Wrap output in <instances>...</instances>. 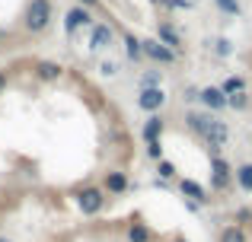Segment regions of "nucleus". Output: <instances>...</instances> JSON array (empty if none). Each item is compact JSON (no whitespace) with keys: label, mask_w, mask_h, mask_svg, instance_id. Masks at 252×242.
I'll list each match as a JSON object with an SVG mask.
<instances>
[{"label":"nucleus","mask_w":252,"mask_h":242,"mask_svg":"<svg viewBox=\"0 0 252 242\" xmlns=\"http://www.w3.org/2000/svg\"><path fill=\"white\" fill-rule=\"evenodd\" d=\"M185 124H189L191 131H195L198 137H201L208 147H223V143L230 140V131H227V124L223 121H217L214 115H208V112H189L185 115Z\"/></svg>","instance_id":"obj_1"},{"label":"nucleus","mask_w":252,"mask_h":242,"mask_svg":"<svg viewBox=\"0 0 252 242\" xmlns=\"http://www.w3.org/2000/svg\"><path fill=\"white\" fill-rule=\"evenodd\" d=\"M51 23V0H32L29 6H26V16H23V26L26 32H45Z\"/></svg>","instance_id":"obj_2"},{"label":"nucleus","mask_w":252,"mask_h":242,"mask_svg":"<svg viewBox=\"0 0 252 242\" xmlns=\"http://www.w3.org/2000/svg\"><path fill=\"white\" fill-rule=\"evenodd\" d=\"M74 201H77V207H80V214L83 217H96V214H102V207H105V191L99 185H86L80 188V191L74 194Z\"/></svg>","instance_id":"obj_3"},{"label":"nucleus","mask_w":252,"mask_h":242,"mask_svg":"<svg viewBox=\"0 0 252 242\" xmlns=\"http://www.w3.org/2000/svg\"><path fill=\"white\" fill-rule=\"evenodd\" d=\"M230 179H233V166H230L223 156H214V160H211V185H214L217 191H223V188L230 185Z\"/></svg>","instance_id":"obj_4"},{"label":"nucleus","mask_w":252,"mask_h":242,"mask_svg":"<svg viewBox=\"0 0 252 242\" xmlns=\"http://www.w3.org/2000/svg\"><path fill=\"white\" fill-rule=\"evenodd\" d=\"M128 185H131V179H128V172H122V169H112V172H105V179H102V191L112 194V198H122V194L128 191Z\"/></svg>","instance_id":"obj_5"},{"label":"nucleus","mask_w":252,"mask_h":242,"mask_svg":"<svg viewBox=\"0 0 252 242\" xmlns=\"http://www.w3.org/2000/svg\"><path fill=\"white\" fill-rule=\"evenodd\" d=\"M141 54H147L150 61H160V64H172V61H176V51H169L166 45H160L157 38H144V42H141Z\"/></svg>","instance_id":"obj_6"},{"label":"nucleus","mask_w":252,"mask_h":242,"mask_svg":"<svg viewBox=\"0 0 252 242\" xmlns=\"http://www.w3.org/2000/svg\"><path fill=\"white\" fill-rule=\"evenodd\" d=\"M163 102H166V93H163L160 86L141 89V96H137V106H141L144 112H157V108H163Z\"/></svg>","instance_id":"obj_7"},{"label":"nucleus","mask_w":252,"mask_h":242,"mask_svg":"<svg viewBox=\"0 0 252 242\" xmlns=\"http://www.w3.org/2000/svg\"><path fill=\"white\" fill-rule=\"evenodd\" d=\"M198 99H201L204 106L211 108V112H223V108H227V96H223V89H220V86H208V89H201V93H198Z\"/></svg>","instance_id":"obj_8"},{"label":"nucleus","mask_w":252,"mask_h":242,"mask_svg":"<svg viewBox=\"0 0 252 242\" xmlns=\"http://www.w3.org/2000/svg\"><path fill=\"white\" fill-rule=\"evenodd\" d=\"M179 191H182L189 201H195V204H208V201H211L208 198V188L198 185L195 179H182V182H179Z\"/></svg>","instance_id":"obj_9"},{"label":"nucleus","mask_w":252,"mask_h":242,"mask_svg":"<svg viewBox=\"0 0 252 242\" xmlns=\"http://www.w3.org/2000/svg\"><path fill=\"white\" fill-rule=\"evenodd\" d=\"M90 23H93V16H90L86 6H74V10H67V16H64L67 32H77V29H83V26H90Z\"/></svg>","instance_id":"obj_10"},{"label":"nucleus","mask_w":252,"mask_h":242,"mask_svg":"<svg viewBox=\"0 0 252 242\" xmlns=\"http://www.w3.org/2000/svg\"><path fill=\"white\" fill-rule=\"evenodd\" d=\"M90 45L93 48H109L112 45V29L105 23H96L93 26V35H90Z\"/></svg>","instance_id":"obj_11"},{"label":"nucleus","mask_w":252,"mask_h":242,"mask_svg":"<svg viewBox=\"0 0 252 242\" xmlns=\"http://www.w3.org/2000/svg\"><path fill=\"white\" fill-rule=\"evenodd\" d=\"M128 242H154V230L147 223H141V220H134L128 226Z\"/></svg>","instance_id":"obj_12"},{"label":"nucleus","mask_w":252,"mask_h":242,"mask_svg":"<svg viewBox=\"0 0 252 242\" xmlns=\"http://www.w3.org/2000/svg\"><path fill=\"white\" fill-rule=\"evenodd\" d=\"M233 179L243 191H252V162H243V166L233 169Z\"/></svg>","instance_id":"obj_13"},{"label":"nucleus","mask_w":252,"mask_h":242,"mask_svg":"<svg viewBox=\"0 0 252 242\" xmlns=\"http://www.w3.org/2000/svg\"><path fill=\"white\" fill-rule=\"evenodd\" d=\"M217 242H249V239H246V230H243V226L230 223V226H223V230H220Z\"/></svg>","instance_id":"obj_14"},{"label":"nucleus","mask_w":252,"mask_h":242,"mask_svg":"<svg viewBox=\"0 0 252 242\" xmlns=\"http://www.w3.org/2000/svg\"><path fill=\"white\" fill-rule=\"evenodd\" d=\"M160 45H166L169 51H176V45H179V32L169 23H160Z\"/></svg>","instance_id":"obj_15"},{"label":"nucleus","mask_w":252,"mask_h":242,"mask_svg":"<svg viewBox=\"0 0 252 242\" xmlns=\"http://www.w3.org/2000/svg\"><path fill=\"white\" fill-rule=\"evenodd\" d=\"M160 134H163V118H150L147 124H144V140L147 143H154V140H160Z\"/></svg>","instance_id":"obj_16"},{"label":"nucleus","mask_w":252,"mask_h":242,"mask_svg":"<svg viewBox=\"0 0 252 242\" xmlns=\"http://www.w3.org/2000/svg\"><path fill=\"white\" fill-rule=\"evenodd\" d=\"M38 77H42V80H58V77H61V67H58L55 61H42L38 64Z\"/></svg>","instance_id":"obj_17"},{"label":"nucleus","mask_w":252,"mask_h":242,"mask_svg":"<svg viewBox=\"0 0 252 242\" xmlns=\"http://www.w3.org/2000/svg\"><path fill=\"white\" fill-rule=\"evenodd\" d=\"M246 106H249V93H246V89H243V93L227 96V108H236V112H243Z\"/></svg>","instance_id":"obj_18"},{"label":"nucleus","mask_w":252,"mask_h":242,"mask_svg":"<svg viewBox=\"0 0 252 242\" xmlns=\"http://www.w3.org/2000/svg\"><path fill=\"white\" fill-rule=\"evenodd\" d=\"M157 172H160V179H176V175H179V169H176V162L160 160V162H157Z\"/></svg>","instance_id":"obj_19"},{"label":"nucleus","mask_w":252,"mask_h":242,"mask_svg":"<svg viewBox=\"0 0 252 242\" xmlns=\"http://www.w3.org/2000/svg\"><path fill=\"white\" fill-rule=\"evenodd\" d=\"M125 45H128V57H131V61H137V57H141V42H137L134 35L125 32Z\"/></svg>","instance_id":"obj_20"},{"label":"nucleus","mask_w":252,"mask_h":242,"mask_svg":"<svg viewBox=\"0 0 252 242\" xmlns=\"http://www.w3.org/2000/svg\"><path fill=\"white\" fill-rule=\"evenodd\" d=\"M147 156H150V160H157V162H160V160H163V143H160V140L147 143Z\"/></svg>","instance_id":"obj_21"},{"label":"nucleus","mask_w":252,"mask_h":242,"mask_svg":"<svg viewBox=\"0 0 252 242\" xmlns=\"http://www.w3.org/2000/svg\"><path fill=\"white\" fill-rule=\"evenodd\" d=\"M217 6L227 10V13H240V3H236V0H217Z\"/></svg>","instance_id":"obj_22"},{"label":"nucleus","mask_w":252,"mask_h":242,"mask_svg":"<svg viewBox=\"0 0 252 242\" xmlns=\"http://www.w3.org/2000/svg\"><path fill=\"white\" fill-rule=\"evenodd\" d=\"M217 54H230V45L227 42H217Z\"/></svg>","instance_id":"obj_23"},{"label":"nucleus","mask_w":252,"mask_h":242,"mask_svg":"<svg viewBox=\"0 0 252 242\" xmlns=\"http://www.w3.org/2000/svg\"><path fill=\"white\" fill-rule=\"evenodd\" d=\"M3 89H6V74L0 70V93H3Z\"/></svg>","instance_id":"obj_24"},{"label":"nucleus","mask_w":252,"mask_h":242,"mask_svg":"<svg viewBox=\"0 0 252 242\" xmlns=\"http://www.w3.org/2000/svg\"><path fill=\"white\" fill-rule=\"evenodd\" d=\"M99 0H80V6H96Z\"/></svg>","instance_id":"obj_25"},{"label":"nucleus","mask_w":252,"mask_h":242,"mask_svg":"<svg viewBox=\"0 0 252 242\" xmlns=\"http://www.w3.org/2000/svg\"><path fill=\"white\" fill-rule=\"evenodd\" d=\"M169 242H189V239H185V236H176V239H169Z\"/></svg>","instance_id":"obj_26"},{"label":"nucleus","mask_w":252,"mask_h":242,"mask_svg":"<svg viewBox=\"0 0 252 242\" xmlns=\"http://www.w3.org/2000/svg\"><path fill=\"white\" fill-rule=\"evenodd\" d=\"M0 242H10V239H3V236H0Z\"/></svg>","instance_id":"obj_27"}]
</instances>
